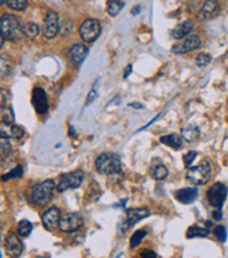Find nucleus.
<instances>
[{"label":"nucleus","mask_w":228,"mask_h":258,"mask_svg":"<svg viewBox=\"0 0 228 258\" xmlns=\"http://www.w3.org/2000/svg\"><path fill=\"white\" fill-rule=\"evenodd\" d=\"M83 181V172L81 169L69 172V174H65L61 176L59 183L56 185L58 192H65V190H69V189H76L81 186V183Z\"/></svg>","instance_id":"obj_7"},{"label":"nucleus","mask_w":228,"mask_h":258,"mask_svg":"<svg viewBox=\"0 0 228 258\" xmlns=\"http://www.w3.org/2000/svg\"><path fill=\"white\" fill-rule=\"evenodd\" d=\"M40 33V27L35 24V23H27L26 24V27H24V35L27 37V38H35L37 35Z\"/></svg>","instance_id":"obj_26"},{"label":"nucleus","mask_w":228,"mask_h":258,"mask_svg":"<svg viewBox=\"0 0 228 258\" xmlns=\"http://www.w3.org/2000/svg\"><path fill=\"white\" fill-rule=\"evenodd\" d=\"M96 88H93L92 91L89 92V95H88V98H86V105H90L95 99H96Z\"/></svg>","instance_id":"obj_35"},{"label":"nucleus","mask_w":228,"mask_h":258,"mask_svg":"<svg viewBox=\"0 0 228 258\" xmlns=\"http://www.w3.org/2000/svg\"><path fill=\"white\" fill-rule=\"evenodd\" d=\"M210 231L206 229V227H201V226H190L186 231V237L187 238H194V237H207Z\"/></svg>","instance_id":"obj_21"},{"label":"nucleus","mask_w":228,"mask_h":258,"mask_svg":"<svg viewBox=\"0 0 228 258\" xmlns=\"http://www.w3.org/2000/svg\"><path fill=\"white\" fill-rule=\"evenodd\" d=\"M141 258H157V254L152 250H144L141 252Z\"/></svg>","instance_id":"obj_36"},{"label":"nucleus","mask_w":228,"mask_h":258,"mask_svg":"<svg viewBox=\"0 0 228 258\" xmlns=\"http://www.w3.org/2000/svg\"><path fill=\"white\" fill-rule=\"evenodd\" d=\"M2 26V37L9 41L17 42L24 37V27L21 26V21L10 13H5L0 20Z\"/></svg>","instance_id":"obj_1"},{"label":"nucleus","mask_w":228,"mask_h":258,"mask_svg":"<svg viewBox=\"0 0 228 258\" xmlns=\"http://www.w3.org/2000/svg\"><path fill=\"white\" fill-rule=\"evenodd\" d=\"M24 136V130H23V127L21 126H7L6 128V124L3 126L2 124V139H16V140H20L21 137Z\"/></svg>","instance_id":"obj_19"},{"label":"nucleus","mask_w":228,"mask_h":258,"mask_svg":"<svg viewBox=\"0 0 228 258\" xmlns=\"http://www.w3.org/2000/svg\"><path fill=\"white\" fill-rule=\"evenodd\" d=\"M88 55V48L83 44H73L69 49V58L75 67H81Z\"/></svg>","instance_id":"obj_14"},{"label":"nucleus","mask_w":228,"mask_h":258,"mask_svg":"<svg viewBox=\"0 0 228 258\" xmlns=\"http://www.w3.org/2000/svg\"><path fill=\"white\" fill-rule=\"evenodd\" d=\"M220 12V3L218 2H204L199 12L200 19H213Z\"/></svg>","instance_id":"obj_18"},{"label":"nucleus","mask_w":228,"mask_h":258,"mask_svg":"<svg viewBox=\"0 0 228 258\" xmlns=\"http://www.w3.org/2000/svg\"><path fill=\"white\" fill-rule=\"evenodd\" d=\"M210 176H211V165L208 161H203L197 167L190 168L187 171L186 179L194 185H204L206 182H208Z\"/></svg>","instance_id":"obj_4"},{"label":"nucleus","mask_w":228,"mask_h":258,"mask_svg":"<svg viewBox=\"0 0 228 258\" xmlns=\"http://www.w3.org/2000/svg\"><path fill=\"white\" fill-rule=\"evenodd\" d=\"M200 45L201 41L199 35H187L180 44L173 47L172 51L176 54H186V52H192L194 49H197Z\"/></svg>","instance_id":"obj_11"},{"label":"nucleus","mask_w":228,"mask_h":258,"mask_svg":"<svg viewBox=\"0 0 228 258\" xmlns=\"http://www.w3.org/2000/svg\"><path fill=\"white\" fill-rule=\"evenodd\" d=\"M31 230H33V224L30 223L28 220H21L19 226H17V233L20 237H28L31 234Z\"/></svg>","instance_id":"obj_23"},{"label":"nucleus","mask_w":228,"mask_h":258,"mask_svg":"<svg viewBox=\"0 0 228 258\" xmlns=\"http://www.w3.org/2000/svg\"><path fill=\"white\" fill-rule=\"evenodd\" d=\"M97 172L102 175L118 174L121 171V158L116 153H103L96 160Z\"/></svg>","instance_id":"obj_3"},{"label":"nucleus","mask_w":228,"mask_h":258,"mask_svg":"<svg viewBox=\"0 0 228 258\" xmlns=\"http://www.w3.org/2000/svg\"><path fill=\"white\" fill-rule=\"evenodd\" d=\"M124 7V2H118V0H109L107 2V12L110 16H117L118 12Z\"/></svg>","instance_id":"obj_24"},{"label":"nucleus","mask_w":228,"mask_h":258,"mask_svg":"<svg viewBox=\"0 0 228 258\" xmlns=\"http://www.w3.org/2000/svg\"><path fill=\"white\" fill-rule=\"evenodd\" d=\"M131 70H132V67L131 65H128V67H127V70H125V72H124V78H127L128 75H130V71Z\"/></svg>","instance_id":"obj_39"},{"label":"nucleus","mask_w":228,"mask_h":258,"mask_svg":"<svg viewBox=\"0 0 228 258\" xmlns=\"http://www.w3.org/2000/svg\"><path fill=\"white\" fill-rule=\"evenodd\" d=\"M151 175L154 179L162 181V179H165L166 176H168V168L164 164H155L151 168Z\"/></svg>","instance_id":"obj_22"},{"label":"nucleus","mask_w":228,"mask_h":258,"mask_svg":"<svg viewBox=\"0 0 228 258\" xmlns=\"http://www.w3.org/2000/svg\"><path fill=\"white\" fill-rule=\"evenodd\" d=\"M12 153V146L6 139H2V160H6V155H10Z\"/></svg>","instance_id":"obj_32"},{"label":"nucleus","mask_w":228,"mask_h":258,"mask_svg":"<svg viewBox=\"0 0 228 258\" xmlns=\"http://www.w3.org/2000/svg\"><path fill=\"white\" fill-rule=\"evenodd\" d=\"M183 137L187 141H194L199 137V130L196 127H186V128H183Z\"/></svg>","instance_id":"obj_30"},{"label":"nucleus","mask_w":228,"mask_h":258,"mask_svg":"<svg viewBox=\"0 0 228 258\" xmlns=\"http://www.w3.org/2000/svg\"><path fill=\"white\" fill-rule=\"evenodd\" d=\"M23 176V167L21 165H17L16 168H13L12 171H9L7 174H5L2 176L3 181H9V179H13V178H21Z\"/></svg>","instance_id":"obj_29"},{"label":"nucleus","mask_w":228,"mask_h":258,"mask_svg":"<svg viewBox=\"0 0 228 258\" xmlns=\"http://www.w3.org/2000/svg\"><path fill=\"white\" fill-rule=\"evenodd\" d=\"M14 116L13 112L10 107H2V124H6V126H13Z\"/></svg>","instance_id":"obj_25"},{"label":"nucleus","mask_w":228,"mask_h":258,"mask_svg":"<svg viewBox=\"0 0 228 258\" xmlns=\"http://www.w3.org/2000/svg\"><path fill=\"white\" fill-rule=\"evenodd\" d=\"M193 26H194V23L192 20L183 21V23L178 24V26L171 31V37H172L173 40H180V38H183V40H185L187 35H189V33L193 30Z\"/></svg>","instance_id":"obj_16"},{"label":"nucleus","mask_w":228,"mask_h":258,"mask_svg":"<svg viewBox=\"0 0 228 258\" xmlns=\"http://www.w3.org/2000/svg\"><path fill=\"white\" fill-rule=\"evenodd\" d=\"M54 190H55V182L52 179H47V181L37 183L31 189V195H30V202L34 206H44L52 199L54 196Z\"/></svg>","instance_id":"obj_2"},{"label":"nucleus","mask_w":228,"mask_h":258,"mask_svg":"<svg viewBox=\"0 0 228 258\" xmlns=\"http://www.w3.org/2000/svg\"><path fill=\"white\" fill-rule=\"evenodd\" d=\"M7 6L13 10H19V12H23L26 10L28 6L27 0H7Z\"/></svg>","instance_id":"obj_28"},{"label":"nucleus","mask_w":228,"mask_h":258,"mask_svg":"<svg viewBox=\"0 0 228 258\" xmlns=\"http://www.w3.org/2000/svg\"><path fill=\"white\" fill-rule=\"evenodd\" d=\"M221 217L222 213L220 209H215L214 212H213V219H214V220H221Z\"/></svg>","instance_id":"obj_37"},{"label":"nucleus","mask_w":228,"mask_h":258,"mask_svg":"<svg viewBox=\"0 0 228 258\" xmlns=\"http://www.w3.org/2000/svg\"><path fill=\"white\" fill-rule=\"evenodd\" d=\"M59 31V16L55 12H49L44 20V27H42V34L45 38H54Z\"/></svg>","instance_id":"obj_9"},{"label":"nucleus","mask_w":228,"mask_h":258,"mask_svg":"<svg viewBox=\"0 0 228 258\" xmlns=\"http://www.w3.org/2000/svg\"><path fill=\"white\" fill-rule=\"evenodd\" d=\"M225 198H227V186L224 183L217 182L214 185H211L207 190L208 202L215 209L221 210V206L225 202Z\"/></svg>","instance_id":"obj_6"},{"label":"nucleus","mask_w":228,"mask_h":258,"mask_svg":"<svg viewBox=\"0 0 228 258\" xmlns=\"http://www.w3.org/2000/svg\"><path fill=\"white\" fill-rule=\"evenodd\" d=\"M214 234L218 241L224 243L227 240V231H225V227L224 226H217L214 229Z\"/></svg>","instance_id":"obj_31"},{"label":"nucleus","mask_w":228,"mask_h":258,"mask_svg":"<svg viewBox=\"0 0 228 258\" xmlns=\"http://www.w3.org/2000/svg\"><path fill=\"white\" fill-rule=\"evenodd\" d=\"M197 157V153L196 151H189V153L183 157V162H185V167L189 168L192 165V162L194 161V158Z\"/></svg>","instance_id":"obj_34"},{"label":"nucleus","mask_w":228,"mask_h":258,"mask_svg":"<svg viewBox=\"0 0 228 258\" xmlns=\"http://www.w3.org/2000/svg\"><path fill=\"white\" fill-rule=\"evenodd\" d=\"M161 143L171 147V148H175V150H179L183 146V140H182L179 134H166V136H162L161 137Z\"/></svg>","instance_id":"obj_20"},{"label":"nucleus","mask_w":228,"mask_h":258,"mask_svg":"<svg viewBox=\"0 0 228 258\" xmlns=\"http://www.w3.org/2000/svg\"><path fill=\"white\" fill-rule=\"evenodd\" d=\"M197 196H199V190L196 188H183L175 192V198L180 203H185V205L194 202L197 199Z\"/></svg>","instance_id":"obj_17"},{"label":"nucleus","mask_w":228,"mask_h":258,"mask_svg":"<svg viewBox=\"0 0 228 258\" xmlns=\"http://www.w3.org/2000/svg\"><path fill=\"white\" fill-rule=\"evenodd\" d=\"M31 103H33L35 112L38 114H45L48 112V96H47V93L42 88H34L33 89Z\"/></svg>","instance_id":"obj_10"},{"label":"nucleus","mask_w":228,"mask_h":258,"mask_svg":"<svg viewBox=\"0 0 228 258\" xmlns=\"http://www.w3.org/2000/svg\"><path fill=\"white\" fill-rule=\"evenodd\" d=\"M149 216V210L146 208H132L127 210V226L131 227L134 224L141 222L142 219Z\"/></svg>","instance_id":"obj_15"},{"label":"nucleus","mask_w":228,"mask_h":258,"mask_svg":"<svg viewBox=\"0 0 228 258\" xmlns=\"http://www.w3.org/2000/svg\"><path fill=\"white\" fill-rule=\"evenodd\" d=\"M42 226L45 227V230L52 231L55 230L56 227H59V222H61V212L58 208H51L44 215H42Z\"/></svg>","instance_id":"obj_12"},{"label":"nucleus","mask_w":228,"mask_h":258,"mask_svg":"<svg viewBox=\"0 0 228 258\" xmlns=\"http://www.w3.org/2000/svg\"><path fill=\"white\" fill-rule=\"evenodd\" d=\"M83 226V219L79 213H65L61 216L59 230L63 233H73Z\"/></svg>","instance_id":"obj_8"},{"label":"nucleus","mask_w":228,"mask_h":258,"mask_svg":"<svg viewBox=\"0 0 228 258\" xmlns=\"http://www.w3.org/2000/svg\"><path fill=\"white\" fill-rule=\"evenodd\" d=\"M5 248L6 252L12 258H19L21 255V252L24 250L23 243H21L19 237L16 234H10L6 237V243H5Z\"/></svg>","instance_id":"obj_13"},{"label":"nucleus","mask_w":228,"mask_h":258,"mask_svg":"<svg viewBox=\"0 0 228 258\" xmlns=\"http://www.w3.org/2000/svg\"><path fill=\"white\" fill-rule=\"evenodd\" d=\"M130 107H134V109H142L144 107V105H139V103H130Z\"/></svg>","instance_id":"obj_38"},{"label":"nucleus","mask_w":228,"mask_h":258,"mask_svg":"<svg viewBox=\"0 0 228 258\" xmlns=\"http://www.w3.org/2000/svg\"><path fill=\"white\" fill-rule=\"evenodd\" d=\"M146 234H148V231L146 230H137L134 234L131 236V241H130V245H131V248H135L137 245H139V243L142 241V238L145 237Z\"/></svg>","instance_id":"obj_27"},{"label":"nucleus","mask_w":228,"mask_h":258,"mask_svg":"<svg viewBox=\"0 0 228 258\" xmlns=\"http://www.w3.org/2000/svg\"><path fill=\"white\" fill-rule=\"evenodd\" d=\"M100 30V21L97 19H86L79 27V34L85 42H93L99 38Z\"/></svg>","instance_id":"obj_5"},{"label":"nucleus","mask_w":228,"mask_h":258,"mask_svg":"<svg viewBox=\"0 0 228 258\" xmlns=\"http://www.w3.org/2000/svg\"><path fill=\"white\" fill-rule=\"evenodd\" d=\"M210 61H211V56L208 55V54H199L197 58H196V63L199 67H207Z\"/></svg>","instance_id":"obj_33"}]
</instances>
